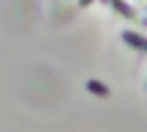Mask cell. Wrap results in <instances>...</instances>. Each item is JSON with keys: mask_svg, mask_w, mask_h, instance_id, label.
Masks as SVG:
<instances>
[{"mask_svg": "<svg viewBox=\"0 0 147 132\" xmlns=\"http://www.w3.org/2000/svg\"><path fill=\"white\" fill-rule=\"evenodd\" d=\"M86 88L90 89V91L97 93V95H108V89L104 88V84H99V82H95V80H90V82L86 84Z\"/></svg>", "mask_w": 147, "mask_h": 132, "instance_id": "obj_1", "label": "cell"}, {"mask_svg": "<svg viewBox=\"0 0 147 132\" xmlns=\"http://www.w3.org/2000/svg\"><path fill=\"white\" fill-rule=\"evenodd\" d=\"M123 37L125 39H129V43L130 45H136L138 48H144V37H140V36H136V34H123Z\"/></svg>", "mask_w": 147, "mask_h": 132, "instance_id": "obj_2", "label": "cell"}]
</instances>
